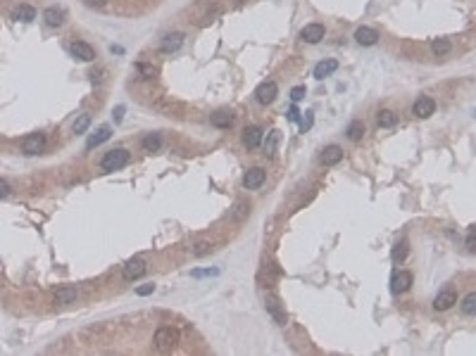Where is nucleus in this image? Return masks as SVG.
I'll list each match as a JSON object with an SVG mask.
<instances>
[{
	"label": "nucleus",
	"mask_w": 476,
	"mask_h": 356,
	"mask_svg": "<svg viewBox=\"0 0 476 356\" xmlns=\"http://www.w3.org/2000/svg\"><path fill=\"white\" fill-rule=\"evenodd\" d=\"M179 340H181V333L176 328H172V325H162V328L155 330V347L160 351H172L179 344Z\"/></svg>",
	"instance_id": "1"
},
{
	"label": "nucleus",
	"mask_w": 476,
	"mask_h": 356,
	"mask_svg": "<svg viewBox=\"0 0 476 356\" xmlns=\"http://www.w3.org/2000/svg\"><path fill=\"white\" fill-rule=\"evenodd\" d=\"M126 164H129V152H126L124 147H117V150H109L107 155L102 157L100 169L102 171H119V169H124Z\"/></svg>",
	"instance_id": "2"
},
{
	"label": "nucleus",
	"mask_w": 476,
	"mask_h": 356,
	"mask_svg": "<svg viewBox=\"0 0 476 356\" xmlns=\"http://www.w3.org/2000/svg\"><path fill=\"white\" fill-rule=\"evenodd\" d=\"M145 269H148V266H145V259L133 256V259H129V261L124 263V269H122V278L129 280V283H131V280H138L143 273H145Z\"/></svg>",
	"instance_id": "3"
},
{
	"label": "nucleus",
	"mask_w": 476,
	"mask_h": 356,
	"mask_svg": "<svg viewBox=\"0 0 476 356\" xmlns=\"http://www.w3.org/2000/svg\"><path fill=\"white\" fill-rule=\"evenodd\" d=\"M276 95H279V85L274 83V81H265V83L258 85L255 100H258L260 105H272V102L276 100Z\"/></svg>",
	"instance_id": "4"
},
{
	"label": "nucleus",
	"mask_w": 476,
	"mask_h": 356,
	"mask_svg": "<svg viewBox=\"0 0 476 356\" xmlns=\"http://www.w3.org/2000/svg\"><path fill=\"white\" fill-rule=\"evenodd\" d=\"M46 147V133H31L22 140V152L24 155H39Z\"/></svg>",
	"instance_id": "5"
},
{
	"label": "nucleus",
	"mask_w": 476,
	"mask_h": 356,
	"mask_svg": "<svg viewBox=\"0 0 476 356\" xmlns=\"http://www.w3.org/2000/svg\"><path fill=\"white\" fill-rule=\"evenodd\" d=\"M265 306H267V311H269V316H272L279 325H286V323H288V316H286V311L281 309V304H279V299H276L274 294H267V297H265Z\"/></svg>",
	"instance_id": "6"
},
{
	"label": "nucleus",
	"mask_w": 476,
	"mask_h": 356,
	"mask_svg": "<svg viewBox=\"0 0 476 356\" xmlns=\"http://www.w3.org/2000/svg\"><path fill=\"white\" fill-rule=\"evenodd\" d=\"M265 169H260V166H252V169L245 171V176H243V188H248V190H258V188H262V183H265Z\"/></svg>",
	"instance_id": "7"
},
{
	"label": "nucleus",
	"mask_w": 476,
	"mask_h": 356,
	"mask_svg": "<svg viewBox=\"0 0 476 356\" xmlns=\"http://www.w3.org/2000/svg\"><path fill=\"white\" fill-rule=\"evenodd\" d=\"M433 112H436V102H433V98H426V95H422V98L412 105V114L417 116V119H429Z\"/></svg>",
	"instance_id": "8"
},
{
	"label": "nucleus",
	"mask_w": 476,
	"mask_h": 356,
	"mask_svg": "<svg viewBox=\"0 0 476 356\" xmlns=\"http://www.w3.org/2000/svg\"><path fill=\"white\" fill-rule=\"evenodd\" d=\"M455 304H457V292L455 290H441V292L436 294V299H433V309L436 311H448L453 309Z\"/></svg>",
	"instance_id": "9"
},
{
	"label": "nucleus",
	"mask_w": 476,
	"mask_h": 356,
	"mask_svg": "<svg viewBox=\"0 0 476 356\" xmlns=\"http://www.w3.org/2000/svg\"><path fill=\"white\" fill-rule=\"evenodd\" d=\"M69 53L77 57V60H81V62H93L95 60V50L93 46H88L86 40H74L69 48Z\"/></svg>",
	"instance_id": "10"
},
{
	"label": "nucleus",
	"mask_w": 476,
	"mask_h": 356,
	"mask_svg": "<svg viewBox=\"0 0 476 356\" xmlns=\"http://www.w3.org/2000/svg\"><path fill=\"white\" fill-rule=\"evenodd\" d=\"M412 273L410 271H398L395 276H393V280H390V290L395 294H400V292H407L410 287H412Z\"/></svg>",
	"instance_id": "11"
},
{
	"label": "nucleus",
	"mask_w": 476,
	"mask_h": 356,
	"mask_svg": "<svg viewBox=\"0 0 476 356\" xmlns=\"http://www.w3.org/2000/svg\"><path fill=\"white\" fill-rule=\"evenodd\" d=\"M324 33H326V31H324V26H321V24H307L303 31H300V38H303L305 43H312V46H314V43H319V40L324 38Z\"/></svg>",
	"instance_id": "12"
},
{
	"label": "nucleus",
	"mask_w": 476,
	"mask_h": 356,
	"mask_svg": "<svg viewBox=\"0 0 476 356\" xmlns=\"http://www.w3.org/2000/svg\"><path fill=\"white\" fill-rule=\"evenodd\" d=\"M355 40H357L359 46H376L379 43V31L372 29V26H359L357 31H355Z\"/></svg>",
	"instance_id": "13"
},
{
	"label": "nucleus",
	"mask_w": 476,
	"mask_h": 356,
	"mask_svg": "<svg viewBox=\"0 0 476 356\" xmlns=\"http://www.w3.org/2000/svg\"><path fill=\"white\" fill-rule=\"evenodd\" d=\"M341 159H343V150L338 145H326L321 150V164H324V166H334V164H338Z\"/></svg>",
	"instance_id": "14"
},
{
	"label": "nucleus",
	"mask_w": 476,
	"mask_h": 356,
	"mask_svg": "<svg viewBox=\"0 0 476 356\" xmlns=\"http://www.w3.org/2000/svg\"><path fill=\"white\" fill-rule=\"evenodd\" d=\"M260 143H262V128L260 126H248L243 131V145L248 147V150H255Z\"/></svg>",
	"instance_id": "15"
},
{
	"label": "nucleus",
	"mask_w": 476,
	"mask_h": 356,
	"mask_svg": "<svg viewBox=\"0 0 476 356\" xmlns=\"http://www.w3.org/2000/svg\"><path fill=\"white\" fill-rule=\"evenodd\" d=\"M212 126H217V128H229V126L234 124V112L231 109H217L214 114L210 116Z\"/></svg>",
	"instance_id": "16"
},
{
	"label": "nucleus",
	"mask_w": 476,
	"mask_h": 356,
	"mask_svg": "<svg viewBox=\"0 0 476 356\" xmlns=\"http://www.w3.org/2000/svg\"><path fill=\"white\" fill-rule=\"evenodd\" d=\"M77 297H79L77 287H60V290L55 292V304H57V306H67V304L77 302Z\"/></svg>",
	"instance_id": "17"
},
{
	"label": "nucleus",
	"mask_w": 476,
	"mask_h": 356,
	"mask_svg": "<svg viewBox=\"0 0 476 356\" xmlns=\"http://www.w3.org/2000/svg\"><path fill=\"white\" fill-rule=\"evenodd\" d=\"M279 143H281V131L272 128V131L267 133V138H265V155L267 157L276 155V152H279Z\"/></svg>",
	"instance_id": "18"
},
{
	"label": "nucleus",
	"mask_w": 476,
	"mask_h": 356,
	"mask_svg": "<svg viewBox=\"0 0 476 356\" xmlns=\"http://www.w3.org/2000/svg\"><path fill=\"white\" fill-rule=\"evenodd\" d=\"M109 136H112V128H109V126H100V128H98V131H95L93 136L86 140V147H88V150H93V147L102 145L105 140H109Z\"/></svg>",
	"instance_id": "19"
},
{
	"label": "nucleus",
	"mask_w": 476,
	"mask_h": 356,
	"mask_svg": "<svg viewBox=\"0 0 476 356\" xmlns=\"http://www.w3.org/2000/svg\"><path fill=\"white\" fill-rule=\"evenodd\" d=\"M364 133H367V126L362 124L359 119L350 121V124H348V128H345V136H348V140H352V143L362 140V138H364Z\"/></svg>",
	"instance_id": "20"
},
{
	"label": "nucleus",
	"mask_w": 476,
	"mask_h": 356,
	"mask_svg": "<svg viewBox=\"0 0 476 356\" xmlns=\"http://www.w3.org/2000/svg\"><path fill=\"white\" fill-rule=\"evenodd\" d=\"M336 69H338V62H336V60H324V62H319L317 67H314L312 76H314V78H319V81H321L324 76H331V74H334Z\"/></svg>",
	"instance_id": "21"
},
{
	"label": "nucleus",
	"mask_w": 476,
	"mask_h": 356,
	"mask_svg": "<svg viewBox=\"0 0 476 356\" xmlns=\"http://www.w3.org/2000/svg\"><path fill=\"white\" fill-rule=\"evenodd\" d=\"M181 43H184V33L174 31V33H169V36H164L162 50H164V53H176V50L181 48Z\"/></svg>",
	"instance_id": "22"
},
{
	"label": "nucleus",
	"mask_w": 476,
	"mask_h": 356,
	"mask_svg": "<svg viewBox=\"0 0 476 356\" xmlns=\"http://www.w3.org/2000/svg\"><path fill=\"white\" fill-rule=\"evenodd\" d=\"M43 19H46L48 26H62V24H64V10L48 8L46 12H43Z\"/></svg>",
	"instance_id": "23"
},
{
	"label": "nucleus",
	"mask_w": 476,
	"mask_h": 356,
	"mask_svg": "<svg viewBox=\"0 0 476 356\" xmlns=\"http://www.w3.org/2000/svg\"><path fill=\"white\" fill-rule=\"evenodd\" d=\"M12 17H15L17 22H33V19H36V10H33L31 5H19V8L12 12Z\"/></svg>",
	"instance_id": "24"
},
{
	"label": "nucleus",
	"mask_w": 476,
	"mask_h": 356,
	"mask_svg": "<svg viewBox=\"0 0 476 356\" xmlns=\"http://www.w3.org/2000/svg\"><path fill=\"white\" fill-rule=\"evenodd\" d=\"M141 145L145 152H157V150L162 147V138H160V133H148V136L141 140Z\"/></svg>",
	"instance_id": "25"
},
{
	"label": "nucleus",
	"mask_w": 476,
	"mask_h": 356,
	"mask_svg": "<svg viewBox=\"0 0 476 356\" xmlns=\"http://www.w3.org/2000/svg\"><path fill=\"white\" fill-rule=\"evenodd\" d=\"M407 252H410V247H407V240H400V242H395V247H393L390 256H393V261H395V263H400V261H405Z\"/></svg>",
	"instance_id": "26"
},
{
	"label": "nucleus",
	"mask_w": 476,
	"mask_h": 356,
	"mask_svg": "<svg viewBox=\"0 0 476 356\" xmlns=\"http://www.w3.org/2000/svg\"><path fill=\"white\" fill-rule=\"evenodd\" d=\"M450 48L453 46H450V40L448 38H436L433 43H431V50H433V55H438V57H441V55H448L450 53Z\"/></svg>",
	"instance_id": "27"
},
{
	"label": "nucleus",
	"mask_w": 476,
	"mask_h": 356,
	"mask_svg": "<svg viewBox=\"0 0 476 356\" xmlns=\"http://www.w3.org/2000/svg\"><path fill=\"white\" fill-rule=\"evenodd\" d=\"M462 311L467 316H476V292H469L464 299H462Z\"/></svg>",
	"instance_id": "28"
},
{
	"label": "nucleus",
	"mask_w": 476,
	"mask_h": 356,
	"mask_svg": "<svg viewBox=\"0 0 476 356\" xmlns=\"http://www.w3.org/2000/svg\"><path fill=\"white\" fill-rule=\"evenodd\" d=\"M395 121H398V119H395V114H393L390 109H381V112H379V126H381V128H390V126H395Z\"/></svg>",
	"instance_id": "29"
},
{
	"label": "nucleus",
	"mask_w": 476,
	"mask_h": 356,
	"mask_svg": "<svg viewBox=\"0 0 476 356\" xmlns=\"http://www.w3.org/2000/svg\"><path fill=\"white\" fill-rule=\"evenodd\" d=\"M88 126H91V114H81L77 121H74L71 128H74V133H86Z\"/></svg>",
	"instance_id": "30"
},
{
	"label": "nucleus",
	"mask_w": 476,
	"mask_h": 356,
	"mask_svg": "<svg viewBox=\"0 0 476 356\" xmlns=\"http://www.w3.org/2000/svg\"><path fill=\"white\" fill-rule=\"evenodd\" d=\"M312 124H314V112H310V109H307V112H303V119H300V131H310V128H312Z\"/></svg>",
	"instance_id": "31"
},
{
	"label": "nucleus",
	"mask_w": 476,
	"mask_h": 356,
	"mask_svg": "<svg viewBox=\"0 0 476 356\" xmlns=\"http://www.w3.org/2000/svg\"><path fill=\"white\" fill-rule=\"evenodd\" d=\"M464 245H467L469 252H476V226H471L467 233V240H464Z\"/></svg>",
	"instance_id": "32"
},
{
	"label": "nucleus",
	"mask_w": 476,
	"mask_h": 356,
	"mask_svg": "<svg viewBox=\"0 0 476 356\" xmlns=\"http://www.w3.org/2000/svg\"><path fill=\"white\" fill-rule=\"evenodd\" d=\"M138 71L143 74V78H155L157 76V69L153 64H138Z\"/></svg>",
	"instance_id": "33"
},
{
	"label": "nucleus",
	"mask_w": 476,
	"mask_h": 356,
	"mask_svg": "<svg viewBox=\"0 0 476 356\" xmlns=\"http://www.w3.org/2000/svg\"><path fill=\"white\" fill-rule=\"evenodd\" d=\"M305 95H307V88H305V85H296V88L290 91V100H293V102H300Z\"/></svg>",
	"instance_id": "34"
},
{
	"label": "nucleus",
	"mask_w": 476,
	"mask_h": 356,
	"mask_svg": "<svg viewBox=\"0 0 476 356\" xmlns=\"http://www.w3.org/2000/svg\"><path fill=\"white\" fill-rule=\"evenodd\" d=\"M248 214H250V207H248V204H236V211H231V216L238 218V221H241V218H245Z\"/></svg>",
	"instance_id": "35"
},
{
	"label": "nucleus",
	"mask_w": 476,
	"mask_h": 356,
	"mask_svg": "<svg viewBox=\"0 0 476 356\" xmlns=\"http://www.w3.org/2000/svg\"><path fill=\"white\" fill-rule=\"evenodd\" d=\"M207 252H212V245H210V242H198V245L193 247V254H195V256H205Z\"/></svg>",
	"instance_id": "36"
},
{
	"label": "nucleus",
	"mask_w": 476,
	"mask_h": 356,
	"mask_svg": "<svg viewBox=\"0 0 476 356\" xmlns=\"http://www.w3.org/2000/svg\"><path fill=\"white\" fill-rule=\"evenodd\" d=\"M217 273H219L217 269H195L191 276H193V278H207V276H217Z\"/></svg>",
	"instance_id": "37"
},
{
	"label": "nucleus",
	"mask_w": 476,
	"mask_h": 356,
	"mask_svg": "<svg viewBox=\"0 0 476 356\" xmlns=\"http://www.w3.org/2000/svg\"><path fill=\"white\" fill-rule=\"evenodd\" d=\"M136 292L141 294V297H148V294L155 292V285H153V283H145V285H141L138 290H136Z\"/></svg>",
	"instance_id": "38"
},
{
	"label": "nucleus",
	"mask_w": 476,
	"mask_h": 356,
	"mask_svg": "<svg viewBox=\"0 0 476 356\" xmlns=\"http://www.w3.org/2000/svg\"><path fill=\"white\" fill-rule=\"evenodd\" d=\"M124 112H126V109H124V105H117V107H115V112H112V116H115V121H117V124H119V121H122V119H124Z\"/></svg>",
	"instance_id": "39"
},
{
	"label": "nucleus",
	"mask_w": 476,
	"mask_h": 356,
	"mask_svg": "<svg viewBox=\"0 0 476 356\" xmlns=\"http://www.w3.org/2000/svg\"><path fill=\"white\" fill-rule=\"evenodd\" d=\"M109 0H84V5H88V8H105Z\"/></svg>",
	"instance_id": "40"
},
{
	"label": "nucleus",
	"mask_w": 476,
	"mask_h": 356,
	"mask_svg": "<svg viewBox=\"0 0 476 356\" xmlns=\"http://www.w3.org/2000/svg\"><path fill=\"white\" fill-rule=\"evenodd\" d=\"M300 114H303V112H300V109L293 105V107L288 109V121H298V119H300Z\"/></svg>",
	"instance_id": "41"
},
{
	"label": "nucleus",
	"mask_w": 476,
	"mask_h": 356,
	"mask_svg": "<svg viewBox=\"0 0 476 356\" xmlns=\"http://www.w3.org/2000/svg\"><path fill=\"white\" fill-rule=\"evenodd\" d=\"M0 195H3V197H8V195H10V186H8V181H5V178L0 181Z\"/></svg>",
	"instance_id": "42"
}]
</instances>
